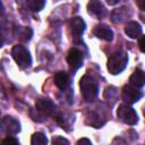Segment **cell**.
<instances>
[{
    "instance_id": "1",
    "label": "cell",
    "mask_w": 145,
    "mask_h": 145,
    "mask_svg": "<svg viewBox=\"0 0 145 145\" xmlns=\"http://www.w3.org/2000/svg\"><path fill=\"white\" fill-rule=\"evenodd\" d=\"M128 63V54L125 51H117L111 54L106 62V68L111 75H118L125 70Z\"/></svg>"
},
{
    "instance_id": "2",
    "label": "cell",
    "mask_w": 145,
    "mask_h": 145,
    "mask_svg": "<svg viewBox=\"0 0 145 145\" xmlns=\"http://www.w3.org/2000/svg\"><path fill=\"white\" fill-rule=\"evenodd\" d=\"M79 87H80V93H82L83 97L87 102H92L96 99L97 92H99V86H97L96 80L92 76H89L88 74L84 75L80 78Z\"/></svg>"
},
{
    "instance_id": "3",
    "label": "cell",
    "mask_w": 145,
    "mask_h": 145,
    "mask_svg": "<svg viewBox=\"0 0 145 145\" xmlns=\"http://www.w3.org/2000/svg\"><path fill=\"white\" fill-rule=\"evenodd\" d=\"M11 57L20 69H26L32 65V57L29 54V51L24 45H14L11 49Z\"/></svg>"
},
{
    "instance_id": "4",
    "label": "cell",
    "mask_w": 145,
    "mask_h": 145,
    "mask_svg": "<svg viewBox=\"0 0 145 145\" xmlns=\"http://www.w3.org/2000/svg\"><path fill=\"white\" fill-rule=\"evenodd\" d=\"M117 117L118 119L129 126H134L138 122V116L136 113V111L127 103L125 104H120L117 109Z\"/></svg>"
},
{
    "instance_id": "5",
    "label": "cell",
    "mask_w": 145,
    "mask_h": 145,
    "mask_svg": "<svg viewBox=\"0 0 145 145\" xmlns=\"http://www.w3.org/2000/svg\"><path fill=\"white\" fill-rule=\"evenodd\" d=\"M105 121L106 114L104 112V109H100V105L89 109L86 113V122L94 128L102 127L105 123Z\"/></svg>"
},
{
    "instance_id": "6",
    "label": "cell",
    "mask_w": 145,
    "mask_h": 145,
    "mask_svg": "<svg viewBox=\"0 0 145 145\" xmlns=\"http://www.w3.org/2000/svg\"><path fill=\"white\" fill-rule=\"evenodd\" d=\"M35 110L42 117H49V116L54 117L57 112V105L52 102V100L48 97H41L37 99L35 102Z\"/></svg>"
},
{
    "instance_id": "7",
    "label": "cell",
    "mask_w": 145,
    "mask_h": 145,
    "mask_svg": "<svg viewBox=\"0 0 145 145\" xmlns=\"http://www.w3.org/2000/svg\"><path fill=\"white\" fill-rule=\"evenodd\" d=\"M142 96H143V93L138 89V87L133 86L131 84H129V85H125V86L122 87L121 97H122L123 102L127 103V104L136 103L137 101L140 100Z\"/></svg>"
},
{
    "instance_id": "8",
    "label": "cell",
    "mask_w": 145,
    "mask_h": 145,
    "mask_svg": "<svg viewBox=\"0 0 145 145\" xmlns=\"http://www.w3.org/2000/svg\"><path fill=\"white\" fill-rule=\"evenodd\" d=\"M1 129L6 135L15 136L20 131V123L14 117L5 116L1 119Z\"/></svg>"
},
{
    "instance_id": "9",
    "label": "cell",
    "mask_w": 145,
    "mask_h": 145,
    "mask_svg": "<svg viewBox=\"0 0 145 145\" xmlns=\"http://www.w3.org/2000/svg\"><path fill=\"white\" fill-rule=\"evenodd\" d=\"M84 57L83 52L77 48H71L67 53V63L70 68V70L76 71L83 66Z\"/></svg>"
},
{
    "instance_id": "10",
    "label": "cell",
    "mask_w": 145,
    "mask_h": 145,
    "mask_svg": "<svg viewBox=\"0 0 145 145\" xmlns=\"http://www.w3.org/2000/svg\"><path fill=\"white\" fill-rule=\"evenodd\" d=\"M85 28H86V24H85V22H84V19L82 17L76 16V17H72L70 19L69 29H70V33H71V35H72L75 41L80 39V36L83 35Z\"/></svg>"
},
{
    "instance_id": "11",
    "label": "cell",
    "mask_w": 145,
    "mask_h": 145,
    "mask_svg": "<svg viewBox=\"0 0 145 145\" xmlns=\"http://www.w3.org/2000/svg\"><path fill=\"white\" fill-rule=\"evenodd\" d=\"M87 12L96 18H103L106 14V10L100 0H89L87 3Z\"/></svg>"
},
{
    "instance_id": "12",
    "label": "cell",
    "mask_w": 145,
    "mask_h": 145,
    "mask_svg": "<svg viewBox=\"0 0 145 145\" xmlns=\"http://www.w3.org/2000/svg\"><path fill=\"white\" fill-rule=\"evenodd\" d=\"M93 33L100 40H103V41H106V42H111L113 40V32L106 24L102 23V24L96 25Z\"/></svg>"
},
{
    "instance_id": "13",
    "label": "cell",
    "mask_w": 145,
    "mask_h": 145,
    "mask_svg": "<svg viewBox=\"0 0 145 145\" xmlns=\"http://www.w3.org/2000/svg\"><path fill=\"white\" fill-rule=\"evenodd\" d=\"M53 80L56 86L62 92L66 91L69 86V76L66 71H57L53 76Z\"/></svg>"
},
{
    "instance_id": "14",
    "label": "cell",
    "mask_w": 145,
    "mask_h": 145,
    "mask_svg": "<svg viewBox=\"0 0 145 145\" xmlns=\"http://www.w3.org/2000/svg\"><path fill=\"white\" fill-rule=\"evenodd\" d=\"M130 16V10L128 7H120V8H117L112 11L111 14V19L114 24H120L122 23L127 17Z\"/></svg>"
},
{
    "instance_id": "15",
    "label": "cell",
    "mask_w": 145,
    "mask_h": 145,
    "mask_svg": "<svg viewBox=\"0 0 145 145\" xmlns=\"http://www.w3.org/2000/svg\"><path fill=\"white\" fill-rule=\"evenodd\" d=\"M125 33L130 39H137V37H139L142 35V27L137 22L130 20L125 26Z\"/></svg>"
},
{
    "instance_id": "16",
    "label": "cell",
    "mask_w": 145,
    "mask_h": 145,
    "mask_svg": "<svg viewBox=\"0 0 145 145\" xmlns=\"http://www.w3.org/2000/svg\"><path fill=\"white\" fill-rule=\"evenodd\" d=\"M54 119L61 126V128H63L67 131L70 130L68 127H71L72 122H74V117L71 114H69V113H58V114L56 113Z\"/></svg>"
},
{
    "instance_id": "17",
    "label": "cell",
    "mask_w": 145,
    "mask_h": 145,
    "mask_svg": "<svg viewBox=\"0 0 145 145\" xmlns=\"http://www.w3.org/2000/svg\"><path fill=\"white\" fill-rule=\"evenodd\" d=\"M129 84L136 87H143L145 85V71L140 69H136L129 77Z\"/></svg>"
},
{
    "instance_id": "18",
    "label": "cell",
    "mask_w": 145,
    "mask_h": 145,
    "mask_svg": "<svg viewBox=\"0 0 145 145\" xmlns=\"http://www.w3.org/2000/svg\"><path fill=\"white\" fill-rule=\"evenodd\" d=\"M15 33H16L17 37L23 42L29 41L33 36V29L31 27H26V26H17L15 28Z\"/></svg>"
},
{
    "instance_id": "19",
    "label": "cell",
    "mask_w": 145,
    "mask_h": 145,
    "mask_svg": "<svg viewBox=\"0 0 145 145\" xmlns=\"http://www.w3.org/2000/svg\"><path fill=\"white\" fill-rule=\"evenodd\" d=\"M103 97L106 102L110 103V105L114 104L118 100V91L114 86H108L103 92Z\"/></svg>"
},
{
    "instance_id": "20",
    "label": "cell",
    "mask_w": 145,
    "mask_h": 145,
    "mask_svg": "<svg viewBox=\"0 0 145 145\" xmlns=\"http://www.w3.org/2000/svg\"><path fill=\"white\" fill-rule=\"evenodd\" d=\"M26 5L32 11H41L45 6V0H26Z\"/></svg>"
},
{
    "instance_id": "21",
    "label": "cell",
    "mask_w": 145,
    "mask_h": 145,
    "mask_svg": "<svg viewBox=\"0 0 145 145\" xmlns=\"http://www.w3.org/2000/svg\"><path fill=\"white\" fill-rule=\"evenodd\" d=\"M48 143V138L43 133H34L31 138L32 145H45Z\"/></svg>"
},
{
    "instance_id": "22",
    "label": "cell",
    "mask_w": 145,
    "mask_h": 145,
    "mask_svg": "<svg viewBox=\"0 0 145 145\" xmlns=\"http://www.w3.org/2000/svg\"><path fill=\"white\" fill-rule=\"evenodd\" d=\"M52 143L53 144H66V145H69V140L61 137V136H56L52 138Z\"/></svg>"
},
{
    "instance_id": "23",
    "label": "cell",
    "mask_w": 145,
    "mask_h": 145,
    "mask_svg": "<svg viewBox=\"0 0 145 145\" xmlns=\"http://www.w3.org/2000/svg\"><path fill=\"white\" fill-rule=\"evenodd\" d=\"M2 144H19V142L14 136H8L2 139Z\"/></svg>"
},
{
    "instance_id": "24",
    "label": "cell",
    "mask_w": 145,
    "mask_h": 145,
    "mask_svg": "<svg viewBox=\"0 0 145 145\" xmlns=\"http://www.w3.org/2000/svg\"><path fill=\"white\" fill-rule=\"evenodd\" d=\"M138 46H139V50H140L142 52H145V35H143V36L139 37Z\"/></svg>"
},
{
    "instance_id": "25",
    "label": "cell",
    "mask_w": 145,
    "mask_h": 145,
    "mask_svg": "<svg viewBox=\"0 0 145 145\" xmlns=\"http://www.w3.org/2000/svg\"><path fill=\"white\" fill-rule=\"evenodd\" d=\"M136 3L142 11H145V0H136Z\"/></svg>"
},
{
    "instance_id": "26",
    "label": "cell",
    "mask_w": 145,
    "mask_h": 145,
    "mask_svg": "<svg viewBox=\"0 0 145 145\" xmlns=\"http://www.w3.org/2000/svg\"><path fill=\"white\" fill-rule=\"evenodd\" d=\"M77 144H78V145H80V144H87V145H91L92 142H91L89 139H87V138H80V139L77 140Z\"/></svg>"
},
{
    "instance_id": "27",
    "label": "cell",
    "mask_w": 145,
    "mask_h": 145,
    "mask_svg": "<svg viewBox=\"0 0 145 145\" xmlns=\"http://www.w3.org/2000/svg\"><path fill=\"white\" fill-rule=\"evenodd\" d=\"M106 2H108V5H110V6H113V5H116V3H118L120 0H105Z\"/></svg>"
},
{
    "instance_id": "28",
    "label": "cell",
    "mask_w": 145,
    "mask_h": 145,
    "mask_svg": "<svg viewBox=\"0 0 145 145\" xmlns=\"http://www.w3.org/2000/svg\"><path fill=\"white\" fill-rule=\"evenodd\" d=\"M144 114H145V110H144Z\"/></svg>"
}]
</instances>
